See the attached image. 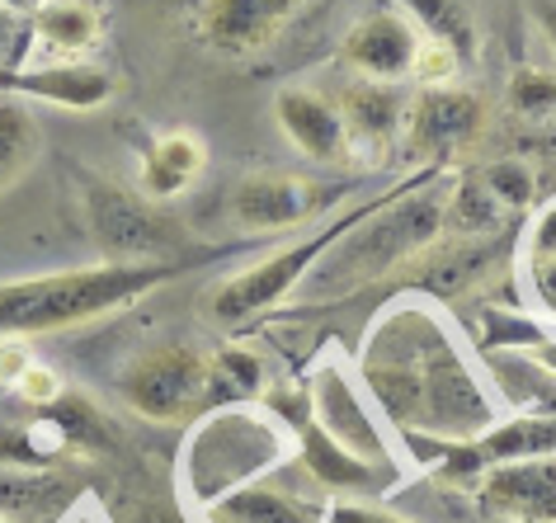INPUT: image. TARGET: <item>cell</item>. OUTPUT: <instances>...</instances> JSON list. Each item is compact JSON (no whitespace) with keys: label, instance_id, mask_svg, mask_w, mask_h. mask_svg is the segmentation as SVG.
Wrapping results in <instances>:
<instances>
[{"label":"cell","instance_id":"obj_5","mask_svg":"<svg viewBox=\"0 0 556 523\" xmlns=\"http://www.w3.org/2000/svg\"><path fill=\"white\" fill-rule=\"evenodd\" d=\"M207 359L189 344H161L123 373V401L156 424H179L203 416Z\"/></svg>","mask_w":556,"mask_h":523},{"label":"cell","instance_id":"obj_27","mask_svg":"<svg viewBox=\"0 0 556 523\" xmlns=\"http://www.w3.org/2000/svg\"><path fill=\"white\" fill-rule=\"evenodd\" d=\"M509 104L519 109V114H547V109H556V76L552 72H533V66L514 72Z\"/></svg>","mask_w":556,"mask_h":523},{"label":"cell","instance_id":"obj_32","mask_svg":"<svg viewBox=\"0 0 556 523\" xmlns=\"http://www.w3.org/2000/svg\"><path fill=\"white\" fill-rule=\"evenodd\" d=\"M528 283H533V297H538V307L556 316V255L547 259H528Z\"/></svg>","mask_w":556,"mask_h":523},{"label":"cell","instance_id":"obj_1","mask_svg":"<svg viewBox=\"0 0 556 523\" xmlns=\"http://www.w3.org/2000/svg\"><path fill=\"white\" fill-rule=\"evenodd\" d=\"M179 269H185L179 259H142V265L109 259V265H90V269H62L20 283H0V340H24L109 316L137 297H147L151 288L170 283Z\"/></svg>","mask_w":556,"mask_h":523},{"label":"cell","instance_id":"obj_35","mask_svg":"<svg viewBox=\"0 0 556 523\" xmlns=\"http://www.w3.org/2000/svg\"><path fill=\"white\" fill-rule=\"evenodd\" d=\"M123 523H189V519H179L170 505L151 500V505H132L128 514H123Z\"/></svg>","mask_w":556,"mask_h":523},{"label":"cell","instance_id":"obj_36","mask_svg":"<svg viewBox=\"0 0 556 523\" xmlns=\"http://www.w3.org/2000/svg\"><path fill=\"white\" fill-rule=\"evenodd\" d=\"M538 24H542V34H547V43L556 52V0H538Z\"/></svg>","mask_w":556,"mask_h":523},{"label":"cell","instance_id":"obj_19","mask_svg":"<svg viewBox=\"0 0 556 523\" xmlns=\"http://www.w3.org/2000/svg\"><path fill=\"white\" fill-rule=\"evenodd\" d=\"M207 151L193 132H161L142 161V189L147 199H175L203 175Z\"/></svg>","mask_w":556,"mask_h":523},{"label":"cell","instance_id":"obj_28","mask_svg":"<svg viewBox=\"0 0 556 523\" xmlns=\"http://www.w3.org/2000/svg\"><path fill=\"white\" fill-rule=\"evenodd\" d=\"M457 66H463V62H457L453 48L420 38V52H415V62H410V76L420 80V90H434V86H453Z\"/></svg>","mask_w":556,"mask_h":523},{"label":"cell","instance_id":"obj_3","mask_svg":"<svg viewBox=\"0 0 556 523\" xmlns=\"http://www.w3.org/2000/svg\"><path fill=\"white\" fill-rule=\"evenodd\" d=\"M283 430L245 406H227V410H207V416L193 424L185 458H179V476H185V495L193 500V509L217 505L222 495L250 486L264 472H274L283 462Z\"/></svg>","mask_w":556,"mask_h":523},{"label":"cell","instance_id":"obj_11","mask_svg":"<svg viewBox=\"0 0 556 523\" xmlns=\"http://www.w3.org/2000/svg\"><path fill=\"white\" fill-rule=\"evenodd\" d=\"M533 458H556V416H519L509 424H495L471 444L448 448L443 458V476L448 481H471L491 467L505 462H533Z\"/></svg>","mask_w":556,"mask_h":523},{"label":"cell","instance_id":"obj_22","mask_svg":"<svg viewBox=\"0 0 556 523\" xmlns=\"http://www.w3.org/2000/svg\"><path fill=\"white\" fill-rule=\"evenodd\" d=\"M505 222V208H500V199L485 189L481 175H467V180H457L448 194H443V231L457 241H477V237H491Z\"/></svg>","mask_w":556,"mask_h":523},{"label":"cell","instance_id":"obj_17","mask_svg":"<svg viewBox=\"0 0 556 523\" xmlns=\"http://www.w3.org/2000/svg\"><path fill=\"white\" fill-rule=\"evenodd\" d=\"M207 523H326V505L298 500L293 490H278L269 481H250V486L222 495L217 505L203 509Z\"/></svg>","mask_w":556,"mask_h":523},{"label":"cell","instance_id":"obj_7","mask_svg":"<svg viewBox=\"0 0 556 523\" xmlns=\"http://www.w3.org/2000/svg\"><path fill=\"white\" fill-rule=\"evenodd\" d=\"M307 396H312V420L321 424L344 452H354V458H364L382 472L387 438H382V424L372 416V406L358 396L354 378L344 373L340 363H321L307 382Z\"/></svg>","mask_w":556,"mask_h":523},{"label":"cell","instance_id":"obj_37","mask_svg":"<svg viewBox=\"0 0 556 523\" xmlns=\"http://www.w3.org/2000/svg\"><path fill=\"white\" fill-rule=\"evenodd\" d=\"M48 0H0V10H10V15L15 20H24V15H38V10H43Z\"/></svg>","mask_w":556,"mask_h":523},{"label":"cell","instance_id":"obj_6","mask_svg":"<svg viewBox=\"0 0 556 523\" xmlns=\"http://www.w3.org/2000/svg\"><path fill=\"white\" fill-rule=\"evenodd\" d=\"M86 217L90 237L104 255H118V265H142V259H165L179 241V227H170L161 213H151L142 199H132L118 184H86Z\"/></svg>","mask_w":556,"mask_h":523},{"label":"cell","instance_id":"obj_31","mask_svg":"<svg viewBox=\"0 0 556 523\" xmlns=\"http://www.w3.org/2000/svg\"><path fill=\"white\" fill-rule=\"evenodd\" d=\"M326 523H410L382 505H358V500H336L326 505Z\"/></svg>","mask_w":556,"mask_h":523},{"label":"cell","instance_id":"obj_23","mask_svg":"<svg viewBox=\"0 0 556 523\" xmlns=\"http://www.w3.org/2000/svg\"><path fill=\"white\" fill-rule=\"evenodd\" d=\"M38 156V123L15 94H0V189H10Z\"/></svg>","mask_w":556,"mask_h":523},{"label":"cell","instance_id":"obj_29","mask_svg":"<svg viewBox=\"0 0 556 523\" xmlns=\"http://www.w3.org/2000/svg\"><path fill=\"white\" fill-rule=\"evenodd\" d=\"M52 495H58V481L52 476H5L0 481V505L5 509H38V514H43Z\"/></svg>","mask_w":556,"mask_h":523},{"label":"cell","instance_id":"obj_4","mask_svg":"<svg viewBox=\"0 0 556 523\" xmlns=\"http://www.w3.org/2000/svg\"><path fill=\"white\" fill-rule=\"evenodd\" d=\"M372 208H378V199L364 203V208H354V213H340L336 222L321 227L316 237L298 241V245H283V251H274L269 259H260V265L231 273V279L222 283V288H213L207 316H213L217 326H241V321H250V316L278 307V302H283L288 293H298L302 279H307V273L321 265V255L330 251V245H340L344 231L364 222Z\"/></svg>","mask_w":556,"mask_h":523},{"label":"cell","instance_id":"obj_38","mask_svg":"<svg viewBox=\"0 0 556 523\" xmlns=\"http://www.w3.org/2000/svg\"><path fill=\"white\" fill-rule=\"evenodd\" d=\"M485 523H509V519H485Z\"/></svg>","mask_w":556,"mask_h":523},{"label":"cell","instance_id":"obj_24","mask_svg":"<svg viewBox=\"0 0 556 523\" xmlns=\"http://www.w3.org/2000/svg\"><path fill=\"white\" fill-rule=\"evenodd\" d=\"M401 5L410 10L415 29L429 43H443L457 52V62H467L471 52H477V29H471L467 10L457 5V0H401Z\"/></svg>","mask_w":556,"mask_h":523},{"label":"cell","instance_id":"obj_20","mask_svg":"<svg viewBox=\"0 0 556 523\" xmlns=\"http://www.w3.org/2000/svg\"><path fill=\"white\" fill-rule=\"evenodd\" d=\"M302 472H307L312 481H321L326 490H368V486H378V467L364 462V458H354V452H344L336 438H330L321 424L307 420L302 424Z\"/></svg>","mask_w":556,"mask_h":523},{"label":"cell","instance_id":"obj_9","mask_svg":"<svg viewBox=\"0 0 556 523\" xmlns=\"http://www.w3.org/2000/svg\"><path fill=\"white\" fill-rule=\"evenodd\" d=\"M231 222L245 227V231H288V227H302L312 222L316 213L326 208V189L307 180V175H245L241 184L231 189Z\"/></svg>","mask_w":556,"mask_h":523},{"label":"cell","instance_id":"obj_13","mask_svg":"<svg viewBox=\"0 0 556 523\" xmlns=\"http://www.w3.org/2000/svg\"><path fill=\"white\" fill-rule=\"evenodd\" d=\"M415 52H420V29H410V20H401L396 10H372L350 29L340 58L354 66L358 80L396 86L401 76H410Z\"/></svg>","mask_w":556,"mask_h":523},{"label":"cell","instance_id":"obj_16","mask_svg":"<svg viewBox=\"0 0 556 523\" xmlns=\"http://www.w3.org/2000/svg\"><path fill=\"white\" fill-rule=\"evenodd\" d=\"M336 109H340L344 137H350V151H368L372 161L396 142L401 123H406V100L392 86H378V80H350L340 90Z\"/></svg>","mask_w":556,"mask_h":523},{"label":"cell","instance_id":"obj_8","mask_svg":"<svg viewBox=\"0 0 556 523\" xmlns=\"http://www.w3.org/2000/svg\"><path fill=\"white\" fill-rule=\"evenodd\" d=\"M481 123H485V109L471 90L434 86V90H420L406 104V123L401 128H406V151L415 161H443L477 142Z\"/></svg>","mask_w":556,"mask_h":523},{"label":"cell","instance_id":"obj_14","mask_svg":"<svg viewBox=\"0 0 556 523\" xmlns=\"http://www.w3.org/2000/svg\"><path fill=\"white\" fill-rule=\"evenodd\" d=\"M0 94L43 100V104H58V109L90 114V109L114 100V76L94 62H43V66H24V72L0 76Z\"/></svg>","mask_w":556,"mask_h":523},{"label":"cell","instance_id":"obj_30","mask_svg":"<svg viewBox=\"0 0 556 523\" xmlns=\"http://www.w3.org/2000/svg\"><path fill=\"white\" fill-rule=\"evenodd\" d=\"M15 392L24 396V401H34V406H52V401H62V378L52 373V368H43V363H29L20 373Z\"/></svg>","mask_w":556,"mask_h":523},{"label":"cell","instance_id":"obj_18","mask_svg":"<svg viewBox=\"0 0 556 523\" xmlns=\"http://www.w3.org/2000/svg\"><path fill=\"white\" fill-rule=\"evenodd\" d=\"M34 43L48 52L52 62H80L100 43V15L86 0H52L34 15Z\"/></svg>","mask_w":556,"mask_h":523},{"label":"cell","instance_id":"obj_34","mask_svg":"<svg viewBox=\"0 0 556 523\" xmlns=\"http://www.w3.org/2000/svg\"><path fill=\"white\" fill-rule=\"evenodd\" d=\"M29 349H24V340H0V382H20V373L29 368Z\"/></svg>","mask_w":556,"mask_h":523},{"label":"cell","instance_id":"obj_10","mask_svg":"<svg viewBox=\"0 0 556 523\" xmlns=\"http://www.w3.org/2000/svg\"><path fill=\"white\" fill-rule=\"evenodd\" d=\"M302 0H203L199 34L222 58H250L293 24Z\"/></svg>","mask_w":556,"mask_h":523},{"label":"cell","instance_id":"obj_33","mask_svg":"<svg viewBox=\"0 0 556 523\" xmlns=\"http://www.w3.org/2000/svg\"><path fill=\"white\" fill-rule=\"evenodd\" d=\"M547 255H556V203H547L533 231H528V259H547Z\"/></svg>","mask_w":556,"mask_h":523},{"label":"cell","instance_id":"obj_15","mask_svg":"<svg viewBox=\"0 0 556 523\" xmlns=\"http://www.w3.org/2000/svg\"><path fill=\"white\" fill-rule=\"evenodd\" d=\"M274 118H278V128H283L288 142L316 165H344L354 156L350 137H344V123H340V109L330 104L326 94L298 90V86L278 90Z\"/></svg>","mask_w":556,"mask_h":523},{"label":"cell","instance_id":"obj_25","mask_svg":"<svg viewBox=\"0 0 556 523\" xmlns=\"http://www.w3.org/2000/svg\"><path fill=\"white\" fill-rule=\"evenodd\" d=\"M491 265V255L481 245H457V251H443V255H425V269L415 273V283L434 297H453V293H467L477 283V273Z\"/></svg>","mask_w":556,"mask_h":523},{"label":"cell","instance_id":"obj_2","mask_svg":"<svg viewBox=\"0 0 556 523\" xmlns=\"http://www.w3.org/2000/svg\"><path fill=\"white\" fill-rule=\"evenodd\" d=\"M425 180L429 175L382 194L378 208L358 227L344 231L340 245H330L321 255V265L302 279V293H312V297L354 293L368 279H382L387 269H396L401 259L425 255L443 237V194L425 189Z\"/></svg>","mask_w":556,"mask_h":523},{"label":"cell","instance_id":"obj_26","mask_svg":"<svg viewBox=\"0 0 556 523\" xmlns=\"http://www.w3.org/2000/svg\"><path fill=\"white\" fill-rule=\"evenodd\" d=\"M481 180L500 199V208H505V213H523L528 203H533V170H528L523 161H495V165H485Z\"/></svg>","mask_w":556,"mask_h":523},{"label":"cell","instance_id":"obj_12","mask_svg":"<svg viewBox=\"0 0 556 523\" xmlns=\"http://www.w3.org/2000/svg\"><path fill=\"white\" fill-rule=\"evenodd\" d=\"M481 514L509 523H556V458L505 462L481 472Z\"/></svg>","mask_w":556,"mask_h":523},{"label":"cell","instance_id":"obj_21","mask_svg":"<svg viewBox=\"0 0 556 523\" xmlns=\"http://www.w3.org/2000/svg\"><path fill=\"white\" fill-rule=\"evenodd\" d=\"M264 392V363L245 349H222L207 359V387H203V416L227 406H250Z\"/></svg>","mask_w":556,"mask_h":523}]
</instances>
